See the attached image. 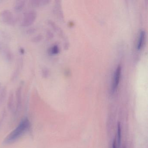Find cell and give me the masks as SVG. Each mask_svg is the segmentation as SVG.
I'll use <instances>...</instances> for the list:
<instances>
[{
    "label": "cell",
    "instance_id": "obj_1",
    "mask_svg": "<svg viewBox=\"0 0 148 148\" xmlns=\"http://www.w3.org/2000/svg\"><path fill=\"white\" fill-rule=\"evenodd\" d=\"M29 126V121L27 119L23 120L19 126L6 138L5 143H10L17 139L27 129Z\"/></svg>",
    "mask_w": 148,
    "mask_h": 148
},
{
    "label": "cell",
    "instance_id": "obj_3",
    "mask_svg": "<svg viewBox=\"0 0 148 148\" xmlns=\"http://www.w3.org/2000/svg\"><path fill=\"white\" fill-rule=\"evenodd\" d=\"M144 38V32L143 31H142L140 32L139 40L138 43V49H140L142 47L143 43Z\"/></svg>",
    "mask_w": 148,
    "mask_h": 148
},
{
    "label": "cell",
    "instance_id": "obj_4",
    "mask_svg": "<svg viewBox=\"0 0 148 148\" xmlns=\"http://www.w3.org/2000/svg\"><path fill=\"white\" fill-rule=\"evenodd\" d=\"M118 137L119 144L120 145L121 140V125L119 123L118 124Z\"/></svg>",
    "mask_w": 148,
    "mask_h": 148
},
{
    "label": "cell",
    "instance_id": "obj_5",
    "mask_svg": "<svg viewBox=\"0 0 148 148\" xmlns=\"http://www.w3.org/2000/svg\"><path fill=\"white\" fill-rule=\"evenodd\" d=\"M58 48L56 46L52 48V53H56L58 52Z\"/></svg>",
    "mask_w": 148,
    "mask_h": 148
},
{
    "label": "cell",
    "instance_id": "obj_6",
    "mask_svg": "<svg viewBox=\"0 0 148 148\" xmlns=\"http://www.w3.org/2000/svg\"><path fill=\"white\" fill-rule=\"evenodd\" d=\"M116 139H115V140H114V142H113V148H117V146H116Z\"/></svg>",
    "mask_w": 148,
    "mask_h": 148
},
{
    "label": "cell",
    "instance_id": "obj_2",
    "mask_svg": "<svg viewBox=\"0 0 148 148\" xmlns=\"http://www.w3.org/2000/svg\"><path fill=\"white\" fill-rule=\"evenodd\" d=\"M120 74H121V67L118 66L116 69V71L114 77V81L113 85V91H114L118 86L120 79Z\"/></svg>",
    "mask_w": 148,
    "mask_h": 148
}]
</instances>
